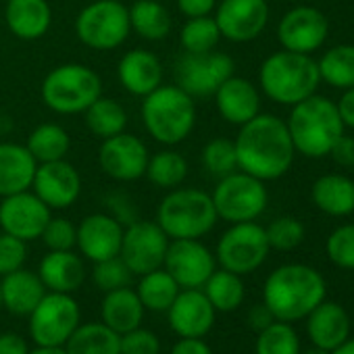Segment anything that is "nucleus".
Here are the masks:
<instances>
[{"label": "nucleus", "mask_w": 354, "mask_h": 354, "mask_svg": "<svg viewBox=\"0 0 354 354\" xmlns=\"http://www.w3.org/2000/svg\"><path fill=\"white\" fill-rule=\"evenodd\" d=\"M234 146L238 169L265 184L283 177L296 156L286 121L271 113H259L240 125Z\"/></svg>", "instance_id": "1"}, {"label": "nucleus", "mask_w": 354, "mask_h": 354, "mask_svg": "<svg viewBox=\"0 0 354 354\" xmlns=\"http://www.w3.org/2000/svg\"><path fill=\"white\" fill-rule=\"evenodd\" d=\"M327 283L323 275L302 263H288L271 271L263 286V304L277 321L294 323L325 300Z\"/></svg>", "instance_id": "2"}, {"label": "nucleus", "mask_w": 354, "mask_h": 354, "mask_svg": "<svg viewBox=\"0 0 354 354\" xmlns=\"http://www.w3.org/2000/svg\"><path fill=\"white\" fill-rule=\"evenodd\" d=\"M142 123L148 136L162 146H177L196 127V102L175 84H160L142 98Z\"/></svg>", "instance_id": "3"}, {"label": "nucleus", "mask_w": 354, "mask_h": 354, "mask_svg": "<svg viewBox=\"0 0 354 354\" xmlns=\"http://www.w3.org/2000/svg\"><path fill=\"white\" fill-rule=\"evenodd\" d=\"M294 150L306 158H323L329 154L333 142L344 133L333 100L321 94H313L294 104L286 119Z\"/></svg>", "instance_id": "4"}, {"label": "nucleus", "mask_w": 354, "mask_h": 354, "mask_svg": "<svg viewBox=\"0 0 354 354\" xmlns=\"http://www.w3.org/2000/svg\"><path fill=\"white\" fill-rule=\"evenodd\" d=\"M321 84L317 61L310 55L279 50L269 55L259 69L261 92L283 106H294L317 94Z\"/></svg>", "instance_id": "5"}, {"label": "nucleus", "mask_w": 354, "mask_h": 354, "mask_svg": "<svg viewBox=\"0 0 354 354\" xmlns=\"http://www.w3.org/2000/svg\"><path fill=\"white\" fill-rule=\"evenodd\" d=\"M217 221L211 194L198 188L169 190L156 209V223L169 240H201L213 232Z\"/></svg>", "instance_id": "6"}, {"label": "nucleus", "mask_w": 354, "mask_h": 354, "mask_svg": "<svg viewBox=\"0 0 354 354\" xmlns=\"http://www.w3.org/2000/svg\"><path fill=\"white\" fill-rule=\"evenodd\" d=\"M40 96L44 106L57 115H82L102 96V80L84 63H63L46 73Z\"/></svg>", "instance_id": "7"}, {"label": "nucleus", "mask_w": 354, "mask_h": 354, "mask_svg": "<svg viewBox=\"0 0 354 354\" xmlns=\"http://www.w3.org/2000/svg\"><path fill=\"white\" fill-rule=\"evenodd\" d=\"M129 34V7L121 0H94L75 17L77 40L92 50H115L127 42Z\"/></svg>", "instance_id": "8"}, {"label": "nucleus", "mask_w": 354, "mask_h": 354, "mask_svg": "<svg viewBox=\"0 0 354 354\" xmlns=\"http://www.w3.org/2000/svg\"><path fill=\"white\" fill-rule=\"evenodd\" d=\"M217 217L232 223H246L257 221L269 205V190L265 182L257 177L234 171L221 180H217V186L211 192Z\"/></svg>", "instance_id": "9"}, {"label": "nucleus", "mask_w": 354, "mask_h": 354, "mask_svg": "<svg viewBox=\"0 0 354 354\" xmlns=\"http://www.w3.org/2000/svg\"><path fill=\"white\" fill-rule=\"evenodd\" d=\"M271 246L267 242L265 227L257 221L232 223L230 230L217 242L215 259L221 269H227L238 275H248L257 271L269 257Z\"/></svg>", "instance_id": "10"}, {"label": "nucleus", "mask_w": 354, "mask_h": 354, "mask_svg": "<svg viewBox=\"0 0 354 354\" xmlns=\"http://www.w3.org/2000/svg\"><path fill=\"white\" fill-rule=\"evenodd\" d=\"M80 319V304L71 294L46 292L30 315V335L36 346H65Z\"/></svg>", "instance_id": "11"}, {"label": "nucleus", "mask_w": 354, "mask_h": 354, "mask_svg": "<svg viewBox=\"0 0 354 354\" xmlns=\"http://www.w3.org/2000/svg\"><path fill=\"white\" fill-rule=\"evenodd\" d=\"M175 86H180L192 98H209L217 88L236 73V63L225 53L188 55L184 53L175 63Z\"/></svg>", "instance_id": "12"}, {"label": "nucleus", "mask_w": 354, "mask_h": 354, "mask_svg": "<svg viewBox=\"0 0 354 354\" xmlns=\"http://www.w3.org/2000/svg\"><path fill=\"white\" fill-rule=\"evenodd\" d=\"M169 242V236L156 221L136 219L123 230L119 257L133 275H144L162 267Z\"/></svg>", "instance_id": "13"}, {"label": "nucleus", "mask_w": 354, "mask_h": 354, "mask_svg": "<svg viewBox=\"0 0 354 354\" xmlns=\"http://www.w3.org/2000/svg\"><path fill=\"white\" fill-rule=\"evenodd\" d=\"M148 158H150L148 146L133 133L121 131L117 136L100 140L98 167L113 182L129 184L142 180L146 175Z\"/></svg>", "instance_id": "14"}, {"label": "nucleus", "mask_w": 354, "mask_h": 354, "mask_svg": "<svg viewBox=\"0 0 354 354\" xmlns=\"http://www.w3.org/2000/svg\"><path fill=\"white\" fill-rule=\"evenodd\" d=\"M269 15L267 0H219L213 17L221 38L234 44H246L265 32Z\"/></svg>", "instance_id": "15"}, {"label": "nucleus", "mask_w": 354, "mask_h": 354, "mask_svg": "<svg viewBox=\"0 0 354 354\" xmlns=\"http://www.w3.org/2000/svg\"><path fill=\"white\" fill-rule=\"evenodd\" d=\"M162 269L182 290L203 288L217 269V259L201 240H171Z\"/></svg>", "instance_id": "16"}, {"label": "nucleus", "mask_w": 354, "mask_h": 354, "mask_svg": "<svg viewBox=\"0 0 354 354\" xmlns=\"http://www.w3.org/2000/svg\"><path fill=\"white\" fill-rule=\"evenodd\" d=\"M329 36L327 15L315 7L300 5L290 9L277 24V40L283 50L313 55Z\"/></svg>", "instance_id": "17"}, {"label": "nucleus", "mask_w": 354, "mask_h": 354, "mask_svg": "<svg viewBox=\"0 0 354 354\" xmlns=\"http://www.w3.org/2000/svg\"><path fill=\"white\" fill-rule=\"evenodd\" d=\"M50 217L53 211L32 190L0 198V230L24 242L38 240Z\"/></svg>", "instance_id": "18"}, {"label": "nucleus", "mask_w": 354, "mask_h": 354, "mask_svg": "<svg viewBox=\"0 0 354 354\" xmlns=\"http://www.w3.org/2000/svg\"><path fill=\"white\" fill-rule=\"evenodd\" d=\"M32 192L50 209L63 211L77 203L82 194V175L69 160L40 162L32 182Z\"/></svg>", "instance_id": "19"}, {"label": "nucleus", "mask_w": 354, "mask_h": 354, "mask_svg": "<svg viewBox=\"0 0 354 354\" xmlns=\"http://www.w3.org/2000/svg\"><path fill=\"white\" fill-rule=\"evenodd\" d=\"M125 225L109 213H92L77 225L75 248L92 263L119 257Z\"/></svg>", "instance_id": "20"}, {"label": "nucleus", "mask_w": 354, "mask_h": 354, "mask_svg": "<svg viewBox=\"0 0 354 354\" xmlns=\"http://www.w3.org/2000/svg\"><path fill=\"white\" fill-rule=\"evenodd\" d=\"M169 325L180 337H205L215 325L217 310L201 288L180 290L167 310Z\"/></svg>", "instance_id": "21"}, {"label": "nucleus", "mask_w": 354, "mask_h": 354, "mask_svg": "<svg viewBox=\"0 0 354 354\" xmlns=\"http://www.w3.org/2000/svg\"><path fill=\"white\" fill-rule=\"evenodd\" d=\"M217 113L230 125H244L261 113V90L246 77H227L213 94Z\"/></svg>", "instance_id": "22"}, {"label": "nucleus", "mask_w": 354, "mask_h": 354, "mask_svg": "<svg viewBox=\"0 0 354 354\" xmlns=\"http://www.w3.org/2000/svg\"><path fill=\"white\" fill-rule=\"evenodd\" d=\"M165 71L160 59L148 48L127 50L117 63V80L131 96L144 98L162 84Z\"/></svg>", "instance_id": "23"}, {"label": "nucleus", "mask_w": 354, "mask_h": 354, "mask_svg": "<svg viewBox=\"0 0 354 354\" xmlns=\"http://www.w3.org/2000/svg\"><path fill=\"white\" fill-rule=\"evenodd\" d=\"M5 24L19 40H40L53 26V7L48 0H5Z\"/></svg>", "instance_id": "24"}, {"label": "nucleus", "mask_w": 354, "mask_h": 354, "mask_svg": "<svg viewBox=\"0 0 354 354\" xmlns=\"http://www.w3.org/2000/svg\"><path fill=\"white\" fill-rule=\"evenodd\" d=\"M306 333L313 346L331 352L350 337V317L342 304L323 300L306 315Z\"/></svg>", "instance_id": "25"}, {"label": "nucleus", "mask_w": 354, "mask_h": 354, "mask_svg": "<svg viewBox=\"0 0 354 354\" xmlns=\"http://www.w3.org/2000/svg\"><path fill=\"white\" fill-rule=\"evenodd\" d=\"M38 162L26 148L17 142H0V198L32 190Z\"/></svg>", "instance_id": "26"}, {"label": "nucleus", "mask_w": 354, "mask_h": 354, "mask_svg": "<svg viewBox=\"0 0 354 354\" xmlns=\"http://www.w3.org/2000/svg\"><path fill=\"white\" fill-rule=\"evenodd\" d=\"M38 275L48 292L71 294L86 279V265L73 250H48L40 261Z\"/></svg>", "instance_id": "27"}, {"label": "nucleus", "mask_w": 354, "mask_h": 354, "mask_svg": "<svg viewBox=\"0 0 354 354\" xmlns=\"http://www.w3.org/2000/svg\"><path fill=\"white\" fill-rule=\"evenodd\" d=\"M46 286L40 275L28 269H17L5 277H0V294H3V306L11 315L30 317L32 310L46 294Z\"/></svg>", "instance_id": "28"}, {"label": "nucleus", "mask_w": 354, "mask_h": 354, "mask_svg": "<svg viewBox=\"0 0 354 354\" xmlns=\"http://www.w3.org/2000/svg\"><path fill=\"white\" fill-rule=\"evenodd\" d=\"M313 205L331 217H348L354 213V180L344 173H325L310 186Z\"/></svg>", "instance_id": "29"}, {"label": "nucleus", "mask_w": 354, "mask_h": 354, "mask_svg": "<svg viewBox=\"0 0 354 354\" xmlns=\"http://www.w3.org/2000/svg\"><path fill=\"white\" fill-rule=\"evenodd\" d=\"M144 310L146 308H144L138 292L131 290L129 286L104 292L102 306H100L102 323L119 335L140 327V323L144 319Z\"/></svg>", "instance_id": "30"}, {"label": "nucleus", "mask_w": 354, "mask_h": 354, "mask_svg": "<svg viewBox=\"0 0 354 354\" xmlns=\"http://www.w3.org/2000/svg\"><path fill=\"white\" fill-rule=\"evenodd\" d=\"M129 26L136 36L148 42H162L171 28V13L160 0H136L129 7Z\"/></svg>", "instance_id": "31"}, {"label": "nucleus", "mask_w": 354, "mask_h": 354, "mask_svg": "<svg viewBox=\"0 0 354 354\" xmlns=\"http://www.w3.org/2000/svg\"><path fill=\"white\" fill-rule=\"evenodd\" d=\"M188 173H190L188 158L180 150H173L169 146L165 150H158V152L150 154L144 177L152 186L169 192V190L180 188L186 182Z\"/></svg>", "instance_id": "32"}, {"label": "nucleus", "mask_w": 354, "mask_h": 354, "mask_svg": "<svg viewBox=\"0 0 354 354\" xmlns=\"http://www.w3.org/2000/svg\"><path fill=\"white\" fill-rule=\"evenodd\" d=\"M121 335L100 323H80L65 342L67 354H121Z\"/></svg>", "instance_id": "33"}, {"label": "nucleus", "mask_w": 354, "mask_h": 354, "mask_svg": "<svg viewBox=\"0 0 354 354\" xmlns=\"http://www.w3.org/2000/svg\"><path fill=\"white\" fill-rule=\"evenodd\" d=\"M26 148L30 150L38 165L63 160L71 150V136L59 123H40L30 131Z\"/></svg>", "instance_id": "34"}, {"label": "nucleus", "mask_w": 354, "mask_h": 354, "mask_svg": "<svg viewBox=\"0 0 354 354\" xmlns=\"http://www.w3.org/2000/svg\"><path fill=\"white\" fill-rule=\"evenodd\" d=\"M82 115H84L86 127L98 140L117 136V133L125 131V127H127L125 106L111 96H98Z\"/></svg>", "instance_id": "35"}, {"label": "nucleus", "mask_w": 354, "mask_h": 354, "mask_svg": "<svg viewBox=\"0 0 354 354\" xmlns=\"http://www.w3.org/2000/svg\"><path fill=\"white\" fill-rule=\"evenodd\" d=\"M201 290L205 292V296L209 298V302L217 313L236 310L244 302V294H246L242 275L232 273L227 269H215Z\"/></svg>", "instance_id": "36"}, {"label": "nucleus", "mask_w": 354, "mask_h": 354, "mask_svg": "<svg viewBox=\"0 0 354 354\" xmlns=\"http://www.w3.org/2000/svg\"><path fill=\"white\" fill-rule=\"evenodd\" d=\"M319 77L335 90L354 86V44H337L321 55L317 61Z\"/></svg>", "instance_id": "37"}, {"label": "nucleus", "mask_w": 354, "mask_h": 354, "mask_svg": "<svg viewBox=\"0 0 354 354\" xmlns=\"http://www.w3.org/2000/svg\"><path fill=\"white\" fill-rule=\"evenodd\" d=\"M180 290L182 288L177 286V281L160 267V269L140 275V283L136 292L146 310L167 313L173 300L177 298V294H180Z\"/></svg>", "instance_id": "38"}, {"label": "nucleus", "mask_w": 354, "mask_h": 354, "mask_svg": "<svg viewBox=\"0 0 354 354\" xmlns=\"http://www.w3.org/2000/svg\"><path fill=\"white\" fill-rule=\"evenodd\" d=\"M221 42V32L213 15L186 19L180 30V46L188 55H205L217 50Z\"/></svg>", "instance_id": "39"}, {"label": "nucleus", "mask_w": 354, "mask_h": 354, "mask_svg": "<svg viewBox=\"0 0 354 354\" xmlns=\"http://www.w3.org/2000/svg\"><path fill=\"white\" fill-rule=\"evenodd\" d=\"M257 354H300V337L292 323L286 321H273L265 329L259 331Z\"/></svg>", "instance_id": "40"}, {"label": "nucleus", "mask_w": 354, "mask_h": 354, "mask_svg": "<svg viewBox=\"0 0 354 354\" xmlns=\"http://www.w3.org/2000/svg\"><path fill=\"white\" fill-rule=\"evenodd\" d=\"M201 160L207 169L209 175H213L215 180L238 171V156H236V146L234 140L227 138H213L205 144Z\"/></svg>", "instance_id": "41"}, {"label": "nucleus", "mask_w": 354, "mask_h": 354, "mask_svg": "<svg viewBox=\"0 0 354 354\" xmlns=\"http://www.w3.org/2000/svg\"><path fill=\"white\" fill-rule=\"evenodd\" d=\"M265 234H267V242H269L271 250L288 252L302 244L306 232H304L302 221H298L294 217H279L265 227Z\"/></svg>", "instance_id": "42"}, {"label": "nucleus", "mask_w": 354, "mask_h": 354, "mask_svg": "<svg viewBox=\"0 0 354 354\" xmlns=\"http://www.w3.org/2000/svg\"><path fill=\"white\" fill-rule=\"evenodd\" d=\"M329 261L346 271H354V223L335 227L325 242Z\"/></svg>", "instance_id": "43"}, {"label": "nucleus", "mask_w": 354, "mask_h": 354, "mask_svg": "<svg viewBox=\"0 0 354 354\" xmlns=\"http://www.w3.org/2000/svg\"><path fill=\"white\" fill-rule=\"evenodd\" d=\"M131 277H133V273L129 271V267L123 263L121 257L98 261V263H94V269H92V281L102 292L125 288L131 283Z\"/></svg>", "instance_id": "44"}, {"label": "nucleus", "mask_w": 354, "mask_h": 354, "mask_svg": "<svg viewBox=\"0 0 354 354\" xmlns=\"http://www.w3.org/2000/svg\"><path fill=\"white\" fill-rule=\"evenodd\" d=\"M40 240L48 250H73L77 242V225L65 217H50Z\"/></svg>", "instance_id": "45"}, {"label": "nucleus", "mask_w": 354, "mask_h": 354, "mask_svg": "<svg viewBox=\"0 0 354 354\" xmlns=\"http://www.w3.org/2000/svg\"><path fill=\"white\" fill-rule=\"evenodd\" d=\"M28 261V242L0 232V277L21 269Z\"/></svg>", "instance_id": "46"}, {"label": "nucleus", "mask_w": 354, "mask_h": 354, "mask_svg": "<svg viewBox=\"0 0 354 354\" xmlns=\"http://www.w3.org/2000/svg\"><path fill=\"white\" fill-rule=\"evenodd\" d=\"M119 352L121 354H158L160 342L152 331L136 327V329L121 335Z\"/></svg>", "instance_id": "47"}, {"label": "nucleus", "mask_w": 354, "mask_h": 354, "mask_svg": "<svg viewBox=\"0 0 354 354\" xmlns=\"http://www.w3.org/2000/svg\"><path fill=\"white\" fill-rule=\"evenodd\" d=\"M327 156H331L333 162L339 165L342 169H352L354 167V138L342 133L333 142V146H331V150H329Z\"/></svg>", "instance_id": "48"}, {"label": "nucleus", "mask_w": 354, "mask_h": 354, "mask_svg": "<svg viewBox=\"0 0 354 354\" xmlns=\"http://www.w3.org/2000/svg\"><path fill=\"white\" fill-rule=\"evenodd\" d=\"M217 3H219V0H175L177 11H180L186 19L213 15Z\"/></svg>", "instance_id": "49"}, {"label": "nucleus", "mask_w": 354, "mask_h": 354, "mask_svg": "<svg viewBox=\"0 0 354 354\" xmlns=\"http://www.w3.org/2000/svg\"><path fill=\"white\" fill-rule=\"evenodd\" d=\"M335 106H337V113H339L344 127L354 129V86L348 90H342V96L335 102Z\"/></svg>", "instance_id": "50"}, {"label": "nucleus", "mask_w": 354, "mask_h": 354, "mask_svg": "<svg viewBox=\"0 0 354 354\" xmlns=\"http://www.w3.org/2000/svg\"><path fill=\"white\" fill-rule=\"evenodd\" d=\"M171 354H213V350L203 337H180V342L171 348Z\"/></svg>", "instance_id": "51"}, {"label": "nucleus", "mask_w": 354, "mask_h": 354, "mask_svg": "<svg viewBox=\"0 0 354 354\" xmlns=\"http://www.w3.org/2000/svg\"><path fill=\"white\" fill-rule=\"evenodd\" d=\"M28 342L17 333H3L0 335V354H28Z\"/></svg>", "instance_id": "52"}, {"label": "nucleus", "mask_w": 354, "mask_h": 354, "mask_svg": "<svg viewBox=\"0 0 354 354\" xmlns=\"http://www.w3.org/2000/svg\"><path fill=\"white\" fill-rule=\"evenodd\" d=\"M248 321H250V327H254L257 331H261V329H265L269 323H273L275 317L271 315V310H269L265 304H259V306H254V308L250 310Z\"/></svg>", "instance_id": "53"}, {"label": "nucleus", "mask_w": 354, "mask_h": 354, "mask_svg": "<svg viewBox=\"0 0 354 354\" xmlns=\"http://www.w3.org/2000/svg\"><path fill=\"white\" fill-rule=\"evenodd\" d=\"M28 354H67L65 346H36V350H30Z\"/></svg>", "instance_id": "54"}, {"label": "nucleus", "mask_w": 354, "mask_h": 354, "mask_svg": "<svg viewBox=\"0 0 354 354\" xmlns=\"http://www.w3.org/2000/svg\"><path fill=\"white\" fill-rule=\"evenodd\" d=\"M331 354H354V337H348L344 344H339L335 350H331Z\"/></svg>", "instance_id": "55"}, {"label": "nucleus", "mask_w": 354, "mask_h": 354, "mask_svg": "<svg viewBox=\"0 0 354 354\" xmlns=\"http://www.w3.org/2000/svg\"><path fill=\"white\" fill-rule=\"evenodd\" d=\"M300 354H331V352H329V350H323V348H319V346H313L310 350L300 352Z\"/></svg>", "instance_id": "56"}, {"label": "nucleus", "mask_w": 354, "mask_h": 354, "mask_svg": "<svg viewBox=\"0 0 354 354\" xmlns=\"http://www.w3.org/2000/svg\"><path fill=\"white\" fill-rule=\"evenodd\" d=\"M0 310H3V294H0Z\"/></svg>", "instance_id": "57"}, {"label": "nucleus", "mask_w": 354, "mask_h": 354, "mask_svg": "<svg viewBox=\"0 0 354 354\" xmlns=\"http://www.w3.org/2000/svg\"><path fill=\"white\" fill-rule=\"evenodd\" d=\"M290 3H292V0H290Z\"/></svg>", "instance_id": "58"}]
</instances>
